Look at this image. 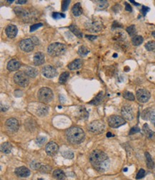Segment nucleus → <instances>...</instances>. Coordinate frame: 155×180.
<instances>
[{"mask_svg":"<svg viewBox=\"0 0 155 180\" xmlns=\"http://www.w3.org/2000/svg\"><path fill=\"white\" fill-rule=\"evenodd\" d=\"M89 161L99 172H104L109 167V159L107 154L101 150H94L89 156Z\"/></svg>","mask_w":155,"mask_h":180,"instance_id":"f257e3e1","label":"nucleus"},{"mask_svg":"<svg viewBox=\"0 0 155 180\" xmlns=\"http://www.w3.org/2000/svg\"><path fill=\"white\" fill-rule=\"evenodd\" d=\"M66 136L68 141L74 144H80L85 138L84 131L77 127H72L68 129L66 132Z\"/></svg>","mask_w":155,"mask_h":180,"instance_id":"f03ea898","label":"nucleus"},{"mask_svg":"<svg viewBox=\"0 0 155 180\" xmlns=\"http://www.w3.org/2000/svg\"><path fill=\"white\" fill-rule=\"evenodd\" d=\"M67 50V47L65 44L62 43L55 42L52 43L48 46L47 52L52 57H58L65 53Z\"/></svg>","mask_w":155,"mask_h":180,"instance_id":"7ed1b4c3","label":"nucleus"},{"mask_svg":"<svg viewBox=\"0 0 155 180\" xmlns=\"http://www.w3.org/2000/svg\"><path fill=\"white\" fill-rule=\"evenodd\" d=\"M53 92L49 88H41L38 91V99L42 103H49L53 99Z\"/></svg>","mask_w":155,"mask_h":180,"instance_id":"20e7f679","label":"nucleus"},{"mask_svg":"<svg viewBox=\"0 0 155 180\" xmlns=\"http://www.w3.org/2000/svg\"><path fill=\"white\" fill-rule=\"evenodd\" d=\"M14 80L17 85L22 87H26L29 83L28 76L23 72H17L14 76Z\"/></svg>","mask_w":155,"mask_h":180,"instance_id":"39448f33","label":"nucleus"},{"mask_svg":"<svg viewBox=\"0 0 155 180\" xmlns=\"http://www.w3.org/2000/svg\"><path fill=\"white\" fill-rule=\"evenodd\" d=\"M105 125L103 122L100 121V120H96L91 122L89 124V127H88V129L92 133L95 134H101L105 131Z\"/></svg>","mask_w":155,"mask_h":180,"instance_id":"423d86ee","label":"nucleus"},{"mask_svg":"<svg viewBox=\"0 0 155 180\" xmlns=\"http://www.w3.org/2000/svg\"><path fill=\"white\" fill-rule=\"evenodd\" d=\"M108 124L111 127L118 128L125 124V120L117 115H112L108 118Z\"/></svg>","mask_w":155,"mask_h":180,"instance_id":"0eeeda50","label":"nucleus"},{"mask_svg":"<svg viewBox=\"0 0 155 180\" xmlns=\"http://www.w3.org/2000/svg\"><path fill=\"white\" fill-rule=\"evenodd\" d=\"M102 22L97 20H90L86 24V28L92 32H99L102 30Z\"/></svg>","mask_w":155,"mask_h":180,"instance_id":"6e6552de","label":"nucleus"},{"mask_svg":"<svg viewBox=\"0 0 155 180\" xmlns=\"http://www.w3.org/2000/svg\"><path fill=\"white\" fill-rule=\"evenodd\" d=\"M20 47L22 51L25 52H29L34 49V43L31 39H26L20 41Z\"/></svg>","mask_w":155,"mask_h":180,"instance_id":"1a4fd4ad","label":"nucleus"},{"mask_svg":"<svg viewBox=\"0 0 155 180\" xmlns=\"http://www.w3.org/2000/svg\"><path fill=\"white\" fill-rule=\"evenodd\" d=\"M149 91L144 89H140L137 91V99L141 103H146L150 99Z\"/></svg>","mask_w":155,"mask_h":180,"instance_id":"9d476101","label":"nucleus"},{"mask_svg":"<svg viewBox=\"0 0 155 180\" xmlns=\"http://www.w3.org/2000/svg\"><path fill=\"white\" fill-rule=\"evenodd\" d=\"M6 127L11 132H17L20 127V124L17 120L14 118L8 119L5 123Z\"/></svg>","mask_w":155,"mask_h":180,"instance_id":"9b49d317","label":"nucleus"},{"mask_svg":"<svg viewBox=\"0 0 155 180\" xmlns=\"http://www.w3.org/2000/svg\"><path fill=\"white\" fill-rule=\"evenodd\" d=\"M45 151L47 154L49 156H53L56 155L59 151V146L57 143L54 142V141H50L47 144L45 147Z\"/></svg>","mask_w":155,"mask_h":180,"instance_id":"f8f14e48","label":"nucleus"},{"mask_svg":"<svg viewBox=\"0 0 155 180\" xmlns=\"http://www.w3.org/2000/svg\"><path fill=\"white\" fill-rule=\"evenodd\" d=\"M42 75L47 78L52 79L57 75L56 69L51 65H47L42 69Z\"/></svg>","mask_w":155,"mask_h":180,"instance_id":"ddd939ff","label":"nucleus"},{"mask_svg":"<svg viewBox=\"0 0 155 180\" xmlns=\"http://www.w3.org/2000/svg\"><path fill=\"white\" fill-rule=\"evenodd\" d=\"M121 115H122V117H124V119L128 120V121H131L135 117L132 107H128V106H124V107H122V109H121Z\"/></svg>","mask_w":155,"mask_h":180,"instance_id":"4468645a","label":"nucleus"},{"mask_svg":"<svg viewBox=\"0 0 155 180\" xmlns=\"http://www.w3.org/2000/svg\"><path fill=\"white\" fill-rule=\"evenodd\" d=\"M14 172H15V174H17V176H20V177L26 178L28 177V176L30 175L29 169L25 167H17V169H15Z\"/></svg>","mask_w":155,"mask_h":180,"instance_id":"2eb2a0df","label":"nucleus"},{"mask_svg":"<svg viewBox=\"0 0 155 180\" xmlns=\"http://www.w3.org/2000/svg\"><path fill=\"white\" fill-rule=\"evenodd\" d=\"M17 32H18V30L15 25H8L5 30V33L7 36L11 39L15 37L17 34Z\"/></svg>","mask_w":155,"mask_h":180,"instance_id":"dca6fc26","label":"nucleus"},{"mask_svg":"<svg viewBox=\"0 0 155 180\" xmlns=\"http://www.w3.org/2000/svg\"><path fill=\"white\" fill-rule=\"evenodd\" d=\"M21 64L17 59H12L7 64V70L9 71H17L20 68Z\"/></svg>","mask_w":155,"mask_h":180,"instance_id":"f3484780","label":"nucleus"},{"mask_svg":"<svg viewBox=\"0 0 155 180\" xmlns=\"http://www.w3.org/2000/svg\"><path fill=\"white\" fill-rule=\"evenodd\" d=\"M44 54L42 52H36L34 56V63L35 65L39 66L44 64Z\"/></svg>","mask_w":155,"mask_h":180,"instance_id":"a211bd4d","label":"nucleus"},{"mask_svg":"<svg viewBox=\"0 0 155 180\" xmlns=\"http://www.w3.org/2000/svg\"><path fill=\"white\" fill-rule=\"evenodd\" d=\"M82 61L80 59H76L75 60L72 62L71 63L68 64V68L70 70H79L82 66Z\"/></svg>","mask_w":155,"mask_h":180,"instance_id":"6ab92c4d","label":"nucleus"},{"mask_svg":"<svg viewBox=\"0 0 155 180\" xmlns=\"http://www.w3.org/2000/svg\"><path fill=\"white\" fill-rule=\"evenodd\" d=\"M82 8L80 2H77L72 7V13L74 17H79L82 14Z\"/></svg>","mask_w":155,"mask_h":180,"instance_id":"aec40b11","label":"nucleus"},{"mask_svg":"<svg viewBox=\"0 0 155 180\" xmlns=\"http://www.w3.org/2000/svg\"><path fill=\"white\" fill-rule=\"evenodd\" d=\"M24 72H25V73L26 74L27 76L32 77V78H34L38 75V70L36 68H34V67H27Z\"/></svg>","mask_w":155,"mask_h":180,"instance_id":"412c9836","label":"nucleus"},{"mask_svg":"<svg viewBox=\"0 0 155 180\" xmlns=\"http://www.w3.org/2000/svg\"><path fill=\"white\" fill-rule=\"evenodd\" d=\"M12 149V146L10 143L4 142L1 145V152L4 154L10 153Z\"/></svg>","mask_w":155,"mask_h":180,"instance_id":"4be33fe9","label":"nucleus"},{"mask_svg":"<svg viewBox=\"0 0 155 180\" xmlns=\"http://www.w3.org/2000/svg\"><path fill=\"white\" fill-rule=\"evenodd\" d=\"M53 176L54 178H56L58 180H65L66 178L65 174L62 170L61 169H56L53 172Z\"/></svg>","mask_w":155,"mask_h":180,"instance_id":"5701e85b","label":"nucleus"},{"mask_svg":"<svg viewBox=\"0 0 155 180\" xmlns=\"http://www.w3.org/2000/svg\"><path fill=\"white\" fill-rule=\"evenodd\" d=\"M126 37H127V35L124 32H117L113 36V39L116 41H124V39H126Z\"/></svg>","mask_w":155,"mask_h":180,"instance_id":"b1692460","label":"nucleus"},{"mask_svg":"<svg viewBox=\"0 0 155 180\" xmlns=\"http://www.w3.org/2000/svg\"><path fill=\"white\" fill-rule=\"evenodd\" d=\"M69 29L70 31L72 32L73 34H74L75 36L77 37L78 38H82V37H83L82 33H81L80 30H79V29H78L77 27H76V26L71 25V26H69Z\"/></svg>","mask_w":155,"mask_h":180,"instance_id":"393cba45","label":"nucleus"},{"mask_svg":"<svg viewBox=\"0 0 155 180\" xmlns=\"http://www.w3.org/2000/svg\"><path fill=\"white\" fill-rule=\"evenodd\" d=\"M48 112H49V108L46 106H41L37 109L36 111V115L39 117H44L47 115Z\"/></svg>","mask_w":155,"mask_h":180,"instance_id":"a878e982","label":"nucleus"},{"mask_svg":"<svg viewBox=\"0 0 155 180\" xmlns=\"http://www.w3.org/2000/svg\"><path fill=\"white\" fill-rule=\"evenodd\" d=\"M145 157H146V162H147V166L149 169H151L154 166V161L152 160L151 155L148 152H145Z\"/></svg>","mask_w":155,"mask_h":180,"instance_id":"bb28decb","label":"nucleus"},{"mask_svg":"<svg viewBox=\"0 0 155 180\" xmlns=\"http://www.w3.org/2000/svg\"><path fill=\"white\" fill-rule=\"evenodd\" d=\"M143 130H144V131L145 134H146L147 136V137L149 138V139L153 138V136L155 135V133L153 132V131L150 129L147 124H145L144 125Z\"/></svg>","mask_w":155,"mask_h":180,"instance_id":"cd10ccee","label":"nucleus"},{"mask_svg":"<svg viewBox=\"0 0 155 180\" xmlns=\"http://www.w3.org/2000/svg\"><path fill=\"white\" fill-rule=\"evenodd\" d=\"M102 99H103V92L102 91V92L99 93L98 95L96 96L95 99L92 101V102H89V104H93V105H98L99 104L101 103Z\"/></svg>","mask_w":155,"mask_h":180,"instance_id":"c85d7f7f","label":"nucleus"},{"mask_svg":"<svg viewBox=\"0 0 155 180\" xmlns=\"http://www.w3.org/2000/svg\"><path fill=\"white\" fill-rule=\"evenodd\" d=\"M89 52V50L88 49L87 47H86L85 46H81L79 48V50H78V54H79V55L82 57H86Z\"/></svg>","mask_w":155,"mask_h":180,"instance_id":"c756f323","label":"nucleus"},{"mask_svg":"<svg viewBox=\"0 0 155 180\" xmlns=\"http://www.w3.org/2000/svg\"><path fill=\"white\" fill-rule=\"evenodd\" d=\"M143 41H144L143 37L141 36H137H137L134 37L132 39V44H133V45H135V46H139V45H140L142 42H143Z\"/></svg>","mask_w":155,"mask_h":180,"instance_id":"7c9ffc66","label":"nucleus"},{"mask_svg":"<svg viewBox=\"0 0 155 180\" xmlns=\"http://www.w3.org/2000/svg\"><path fill=\"white\" fill-rule=\"evenodd\" d=\"M69 77V72H64V73H62V75H60V79H59V82H60V84H65L67 81Z\"/></svg>","mask_w":155,"mask_h":180,"instance_id":"2f4dec72","label":"nucleus"},{"mask_svg":"<svg viewBox=\"0 0 155 180\" xmlns=\"http://www.w3.org/2000/svg\"><path fill=\"white\" fill-rule=\"evenodd\" d=\"M62 156H63L66 159H69V160H72V159L74 158V154L73 153V152L69 150H67V151H63L62 152Z\"/></svg>","mask_w":155,"mask_h":180,"instance_id":"473e14b6","label":"nucleus"},{"mask_svg":"<svg viewBox=\"0 0 155 180\" xmlns=\"http://www.w3.org/2000/svg\"><path fill=\"white\" fill-rule=\"evenodd\" d=\"M127 32H128L129 34L131 37H135L136 34H137V30H136V27L135 25H131L129 27L127 28Z\"/></svg>","mask_w":155,"mask_h":180,"instance_id":"72a5a7b5","label":"nucleus"},{"mask_svg":"<svg viewBox=\"0 0 155 180\" xmlns=\"http://www.w3.org/2000/svg\"><path fill=\"white\" fill-rule=\"evenodd\" d=\"M123 96H124V99H127V100L129 101H134L135 99V96H134V94H132V92H130V91H124V94H123Z\"/></svg>","mask_w":155,"mask_h":180,"instance_id":"f704fd0d","label":"nucleus"},{"mask_svg":"<svg viewBox=\"0 0 155 180\" xmlns=\"http://www.w3.org/2000/svg\"><path fill=\"white\" fill-rule=\"evenodd\" d=\"M145 48L148 51H152L155 49V41H149L145 44Z\"/></svg>","mask_w":155,"mask_h":180,"instance_id":"c9c22d12","label":"nucleus"},{"mask_svg":"<svg viewBox=\"0 0 155 180\" xmlns=\"http://www.w3.org/2000/svg\"><path fill=\"white\" fill-rule=\"evenodd\" d=\"M79 114H80V116L83 119H87L88 117V115H89L86 109L82 107H81L80 108H79Z\"/></svg>","mask_w":155,"mask_h":180,"instance_id":"e433bc0d","label":"nucleus"},{"mask_svg":"<svg viewBox=\"0 0 155 180\" xmlns=\"http://www.w3.org/2000/svg\"><path fill=\"white\" fill-rule=\"evenodd\" d=\"M99 4H98V6H97V8H98L99 9H106L107 7L109 6L108 2L107 1H99Z\"/></svg>","mask_w":155,"mask_h":180,"instance_id":"4c0bfd02","label":"nucleus"},{"mask_svg":"<svg viewBox=\"0 0 155 180\" xmlns=\"http://www.w3.org/2000/svg\"><path fill=\"white\" fill-rule=\"evenodd\" d=\"M151 112H149V109H146V110H144L142 115V118L145 120H149V117H150V115H151Z\"/></svg>","mask_w":155,"mask_h":180,"instance_id":"58836bf2","label":"nucleus"},{"mask_svg":"<svg viewBox=\"0 0 155 180\" xmlns=\"http://www.w3.org/2000/svg\"><path fill=\"white\" fill-rule=\"evenodd\" d=\"M46 140H47V138L44 137V136H39V137L36 138V144H39V145H42L45 143Z\"/></svg>","mask_w":155,"mask_h":180,"instance_id":"ea45409f","label":"nucleus"},{"mask_svg":"<svg viewBox=\"0 0 155 180\" xmlns=\"http://www.w3.org/2000/svg\"><path fill=\"white\" fill-rule=\"evenodd\" d=\"M52 17L54 19H59L62 18H65V15L64 14H61V13L58 12H54L52 14Z\"/></svg>","mask_w":155,"mask_h":180,"instance_id":"a19ab883","label":"nucleus"},{"mask_svg":"<svg viewBox=\"0 0 155 180\" xmlns=\"http://www.w3.org/2000/svg\"><path fill=\"white\" fill-rule=\"evenodd\" d=\"M144 175H145V171L143 169H141L138 172V173H137L136 179H142V178H143L144 176Z\"/></svg>","mask_w":155,"mask_h":180,"instance_id":"79ce46f5","label":"nucleus"},{"mask_svg":"<svg viewBox=\"0 0 155 180\" xmlns=\"http://www.w3.org/2000/svg\"><path fill=\"white\" fill-rule=\"evenodd\" d=\"M42 24L41 23H38V24H35V25H33L32 26H31V27H30V32H32L35 31V30H36L37 29H39V27H42Z\"/></svg>","mask_w":155,"mask_h":180,"instance_id":"37998d69","label":"nucleus"},{"mask_svg":"<svg viewBox=\"0 0 155 180\" xmlns=\"http://www.w3.org/2000/svg\"><path fill=\"white\" fill-rule=\"evenodd\" d=\"M140 131V129L138 127H132L130 131H129V134L132 135V134H135L136 133H138Z\"/></svg>","mask_w":155,"mask_h":180,"instance_id":"c03bdc74","label":"nucleus"},{"mask_svg":"<svg viewBox=\"0 0 155 180\" xmlns=\"http://www.w3.org/2000/svg\"><path fill=\"white\" fill-rule=\"evenodd\" d=\"M41 164L39 163V162H32V163L31 164V165H30V167H32V169H39L41 167Z\"/></svg>","mask_w":155,"mask_h":180,"instance_id":"a18cd8bd","label":"nucleus"},{"mask_svg":"<svg viewBox=\"0 0 155 180\" xmlns=\"http://www.w3.org/2000/svg\"><path fill=\"white\" fill-rule=\"evenodd\" d=\"M69 3H70V1H64L63 3H62V11H66L67 9L68 8V6L69 5Z\"/></svg>","mask_w":155,"mask_h":180,"instance_id":"49530a36","label":"nucleus"},{"mask_svg":"<svg viewBox=\"0 0 155 180\" xmlns=\"http://www.w3.org/2000/svg\"><path fill=\"white\" fill-rule=\"evenodd\" d=\"M39 170H40L41 172H50L51 167L48 166H41Z\"/></svg>","mask_w":155,"mask_h":180,"instance_id":"de8ad7c7","label":"nucleus"},{"mask_svg":"<svg viewBox=\"0 0 155 180\" xmlns=\"http://www.w3.org/2000/svg\"><path fill=\"white\" fill-rule=\"evenodd\" d=\"M149 7H147V6H142V14H143L144 16L146 15V14H147V12H149Z\"/></svg>","mask_w":155,"mask_h":180,"instance_id":"09e8293b","label":"nucleus"},{"mask_svg":"<svg viewBox=\"0 0 155 180\" xmlns=\"http://www.w3.org/2000/svg\"><path fill=\"white\" fill-rule=\"evenodd\" d=\"M149 120L150 121H151L152 123H154L155 122V112H152L151 113V115H150L149 117Z\"/></svg>","mask_w":155,"mask_h":180,"instance_id":"8fccbe9b","label":"nucleus"},{"mask_svg":"<svg viewBox=\"0 0 155 180\" xmlns=\"http://www.w3.org/2000/svg\"><path fill=\"white\" fill-rule=\"evenodd\" d=\"M85 37L88 39L91 40V41H93V40H95L97 38V36H94V35H86Z\"/></svg>","mask_w":155,"mask_h":180,"instance_id":"3c124183","label":"nucleus"},{"mask_svg":"<svg viewBox=\"0 0 155 180\" xmlns=\"http://www.w3.org/2000/svg\"><path fill=\"white\" fill-rule=\"evenodd\" d=\"M125 9L127 11H129V12H132V6H131L128 3L125 2Z\"/></svg>","mask_w":155,"mask_h":180,"instance_id":"603ef678","label":"nucleus"},{"mask_svg":"<svg viewBox=\"0 0 155 180\" xmlns=\"http://www.w3.org/2000/svg\"><path fill=\"white\" fill-rule=\"evenodd\" d=\"M17 4H25V3H27V1H23V0H19V1H17Z\"/></svg>","mask_w":155,"mask_h":180,"instance_id":"864d4df0","label":"nucleus"},{"mask_svg":"<svg viewBox=\"0 0 155 180\" xmlns=\"http://www.w3.org/2000/svg\"><path fill=\"white\" fill-rule=\"evenodd\" d=\"M114 136V135L112 134L111 132H108L107 134V137H111V136Z\"/></svg>","mask_w":155,"mask_h":180,"instance_id":"5fc2aeb1","label":"nucleus"},{"mask_svg":"<svg viewBox=\"0 0 155 180\" xmlns=\"http://www.w3.org/2000/svg\"><path fill=\"white\" fill-rule=\"evenodd\" d=\"M130 2H132V3H133L134 4H135V5H137V6H138V5H140V4H137V3L136 2V1H133V0H130Z\"/></svg>","mask_w":155,"mask_h":180,"instance_id":"6e6d98bb","label":"nucleus"},{"mask_svg":"<svg viewBox=\"0 0 155 180\" xmlns=\"http://www.w3.org/2000/svg\"><path fill=\"white\" fill-rule=\"evenodd\" d=\"M14 0H12V1H9V0H8V1H7V2H9V4H12V2H14Z\"/></svg>","mask_w":155,"mask_h":180,"instance_id":"4d7b16f0","label":"nucleus"},{"mask_svg":"<svg viewBox=\"0 0 155 180\" xmlns=\"http://www.w3.org/2000/svg\"><path fill=\"white\" fill-rule=\"evenodd\" d=\"M152 36L154 37H155V31L152 32Z\"/></svg>","mask_w":155,"mask_h":180,"instance_id":"13d9d810","label":"nucleus"},{"mask_svg":"<svg viewBox=\"0 0 155 180\" xmlns=\"http://www.w3.org/2000/svg\"><path fill=\"white\" fill-rule=\"evenodd\" d=\"M127 168H124V172H127Z\"/></svg>","mask_w":155,"mask_h":180,"instance_id":"bf43d9fd","label":"nucleus"},{"mask_svg":"<svg viewBox=\"0 0 155 180\" xmlns=\"http://www.w3.org/2000/svg\"><path fill=\"white\" fill-rule=\"evenodd\" d=\"M154 127H155V122H154Z\"/></svg>","mask_w":155,"mask_h":180,"instance_id":"052dcab7","label":"nucleus"}]
</instances>
